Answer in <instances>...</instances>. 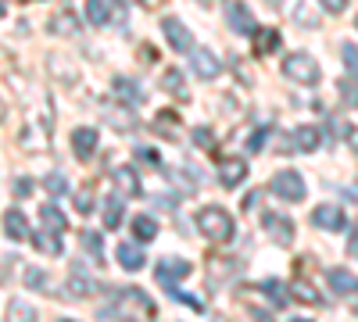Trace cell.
<instances>
[{"label": "cell", "mask_w": 358, "mask_h": 322, "mask_svg": "<svg viewBox=\"0 0 358 322\" xmlns=\"http://www.w3.org/2000/svg\"><path fill=\"white\" fill-rule=\"evenodd\" d=\"M97 143H101V133L94 129V126H79V129H72V154L79 158V161H90L97 154Z\"/></svg>", "instance_id": "8"}, {"label": "cell", "mask_w": 358, "mask_h": 322, "mask_svg": "<svg viewBox=\"0 0 358 322\" xmlns=\"http://www.w3.org/2000/svg\"><path fill=\"white\" fill-rule=\"evenodd\" d=\"M290 322H308V319H290Z\"/></svg>", "instance_id": "46"}, {"label": "cell", "mask_w": 358, "mask_h": 322, "mask_svg": "<svg viewBox=\"0 0 358 322\" xmlns=\"http://www.w3.org/2000/svg\"><path fill=\"white\" fill-rule=\"evenodd\" d=\"M40 222L50 233H65L69 229V219H65V212L57 208V204H43V208H40Z\"/></svg>", "instance_id": "21"}, {"label": "cell", "mask_w": 358, "mask_h": 322, "mask_svg": "<svg viewBox=\"0 0 358 322\" xmlns=\"http://www.w3.org/2000/svg\"><path fill=\"white\" fill-rule=\"evenodd\" d=\"M136 161H140V165H147V168H158V165H162L158 151H151V147H136Z\"/></svg>", "instance_id": "39"}, {"label": "cell", "mask_w": 358, "mask_h": 322, "mask_svg": "<svg viewBox=\"0 0 358 322\" xmlns=\"http://www.w3.org/2000/svg\"><path fill=\"white\" fill-rule=\"evenodd\" d=\"M47 33H54V36H79V18L72 15V8H62V11H54L50 15V22H47Z\"/></svg>", "instance_id": "12"}, {"label": "cell", "mask_w": 358, "mask_h": 322, "mask_svg": "<svg viewBox=\"0 0 358 322\" xmlns=\"http://www.w3.org/2000/svg\"><path fill=\"white\" fill-rule=\"evenodd\" d=\"M162 86H165V90H172L179 101H187V86H183V72H179V68H165Z\"/></svg>", "instance_id": "31"}, {"label": "cell", "mask_w": 358, "mask_h": 322, "mask_svg": "<svg viewBox=\"0 0 358 322\" xmlns=\"http://www.w3.org/2000/svg\"><path fill=\"white\" fill-rule=\"evenodd\" d=\"M83 247H86V254H94L97 261H104V240H101L97 229H86L83 233Z\"/></svg>", "instance_id": "33"}, {"label": "cell", "mask_w": 358, "mask_h": 322, "mask_svg": "<svg viewBox=\"0 0 358 322\" xmlns=\"http://www.w3.org/2000/svg\"><path fill=\"white\" fill-rule=\"evenodd\" d=\"M115 97L122 101V104H143V90H140V82L136 79H126V75H118L115 79Z\"/></svg>", "instance_id": "17"}, {"label": "cell", "mask_w": 358, "mask_h": 322, "mask_svg": "<svg viewBox=\"0 0 358 322\" xmlns=\"http://www.w3.org/2000/svg\"><path fill=\"white\" fill-rule=\"evenodd\" d=\"M262 226H265V233H268V237H273L280 247H290V244H294V222H290L287 215L265 212V215H262Z\"/></svg>", "instance_id": "7"}, {"label": "cell", "mask_w": 358, "mask_h": 322, "mask_svg": "<svg viewBox=\"0 0 358 322\" xmlns=\"http://www.w3.org/2000/svg\"><path fill=\"white\" fill-rule=\"evenodd\" d=\"M0 15H8V8H4V0H0Z\"/></svg>", "instance_id": "45"}, {"label": "cell", "mask_w": 358, "mask_h": 322, "mask_svg": "<svg viewBox=\"0 0 358 322\" xmlns=\"http://www.w3.org/2000/svg\"><path fill=\"white\" fill-rule=\"evenodd\" d=\"M43 186L54 193V197H62V193H69V186H65V175L62 172H54V175H47V180H43Z\"/></svg>", "instance_id": "38"}, {"label": "cell", "mask_w": 358, "mask_h": 322, "mask_svg": "<svg viewBox=\"0 0 358 322\" xmlns=\"http://www.w3.org/2000/svg\"><path fill=\"white\" fill-rule=\"evenodd\" d=\"M355 315H358V308H355Z\"/></svg>", "instance_id": "49"}, {"label": "cell", "mask_w": 358, "mask_h": 322, "mask_svg": "<svg viewBox=\"0 0 358 322\" xmlns=\"http://www.w3.org/2000/svg\"><path fill=\"white\" fill-rule=\"evenodd\" d=\"M290 294L297 298V301H305V305H312V308H322L326 301H322V294H319V290L308 283V279H301V276H297L294 279V286H290Z\"/></svg>", "instance_id": "22"}, {"label": "cell", "mask_w": 358, "mask_h": 322, "mask_svg": "<svg viewBox=\"0 0 358 322\" xmlns=\"http://www.w3.org/2000/svg\"><path fill=\"white\" fill-rule=\"evenodd\" d=\"M94 294H97V283L90 279L79 265H72L69 283H65V298H72V301H86V298H94Z\"/></svg>", "instance_id": "11"}, {"label": "cell", "mask_w": 358, "mask_h": 322, "mask_svg": "<svg viewBox=\"0 0 358 322\" xmlns=\"http://www.w3.org/2000/svg\"><path fill=\"white\" fill-rule=\"evenodd\" d=\"M115 11H118V4H111V0H86V22L97 29L115 22Z\"/></svg>", "instance_id": "16"}, {"label": "cell", "mask_w": 358, "mask_h": 322, "mask_svg": "<svg viewBox=\"0 0 358 322\" xmlns=\"http://www.w3.org/2000/svg\"><path fill=\"white\" fill-rule=\"evenodd\" d=\"M273 193L280 200H305V180H301V172H294V168H283L273 175Z\"/></svg>", "instance_id": "4"}, {"label": "cell", "mask_w": 358, "mask_h": 322, "mask_svg": "<svg viewBox=\"0 0 358 322\" xmlns=\"http://www.w3.org/2000/svg\"><path fill=\"white\" fill-rule=\"evenodd\" d=\"M72 200H76V212H79V215H94V212H97V186H94V183H83V186L72 193Z\"/></svg>", "instance_id": "19"}, {"label": "cell", "mask_w": 358, "mask_h": 322, "mask_svg": "<svg viewBox=\"0 0 358 322\" xmlns=\"http://www.w3.org/2000/svg\"><path fill=\"white\" fill-rule=\"evenodd\" d=\"M326 279H330V286L337 290V294H358V276H351L348 269H330Z\"/></svg>", "instance_id": "23"}, {"label": "cell", "mask_w": 358, "mask_h": 322, "mask_svg": "<svg viewBox=\"0 0 358 322\" xmlns=\"http://www.w3.org/2000/svg\"><path fill=\"white\" fill-rule=\"evenodd\" d=\"M122 226V197L111 193L104 197V229H118Z\"/></svg>", "instance_id": "28"}, {"label": "cell", "mask_w": 358, "mask_h": 322, "mask_svg": "<svg viewBox=\"0 0 358 322\" xmlns=\"http://www.w3.org/2000/svg\"><path fill=\"white\" fill-rule=\"evenodd\" d=\"M294 143H297V151L301 154H312L319 143H322V133H319V126H301L294 133Z\"/></svg>", "instance_id": "24"}, {"label": "cell", "mask_w": 358, "mask_h": 322, "mask_svg": "<svg viewBox=\"0 0 358 322\" xmlns=\"http://www.w3.org/2000/svg\"><path fill=\"white\" fill-rule=\"evenodd\" d=\"M283 75L294 79V82H301V86H315V82L322 79V72H319V65H315V57L305 54V50H294V54L283 57Z\"/></svg>", "instance_id": "3"}, {"label": "cell", "mask_w": 358, "mask_h": 322, "mask_svg": "<svg viewBox=\"0 0 358 322\" xmlns=\"http://www.w3.org/2000/svg\"><path fill=\"white\" fill-rule=\"evenodd\" d=\"M11 193H15L18 200H25L29 193H33V180H29V175H18V180H15V186H11Z\"/></svg>", "instance_id": "40"}, {"label": "cell", "mask_w": 358, "mask_h": 322, "mask_svg": "<svg viewBox=\"0 0 358 322\" xmlns=\"http://www.w3.org/2000/svg\"><path fill=\"white\" fill-rule=\"evenodd\" d=\"M348 251H351V254H358V226L351 229V244H348Z\"/></svg>", "instance_id": "43"}, {"label": "cell", "mask_w": 358, "mask_h": 322, "mask_svg": "<svg viewBox=\"0 0 358 322\" xmlns=\"http://www.w3.org/2000/svg\"><path fill=\"white\" fill-rule=\"evenodd\" d=\"M194 143H197V147H204V151H215V133L208 129V126H197L194 129Z\"/></svg>", "instance_id": "36"}, {"label": "cell", "mask_w": 358, "mask_h": 322, "mask_svg": "<svg viewBox=\"0 0 358 322\" xmlns=\"http://www.w3.org/2000/svg\"><path fill=\"white\" fill-rule=\"evenodd\" d=\"M47 272L43 269H36V265H25V286L29 290H47Z\"/></svg>", "instance_id": "35"}, {"label": "cell", "mask_w": 358, "mask_h": 322, "mask_svg": "<svg viewBox=\"0 0 358 322\" xmlns=\"http://www.w3.org/2000/svg\"><path fill=\"white\" fill-rule=\"evenodd\" d=\"M262 290H265V294H268V305H273V308H287L294 298H290V290L280 283V279H265L262 283Z\"/></svg>", "instance_id": "27"}, {"label": "cell", "mask_w": 358, "mask_h": 322, "mask_svg": "<svg viewBox=\"0 0 358 322\" xmlns=\"http://www.w3.org/2000/svg\"><path fill=\"white\" fill-rule=\"evenodd\" d=\"M8 322H36V308L29 301H22V298H15L8 305Z\"/></svg>", "instance_id": "29"}, {"label": "cell", "mask_w": 358, "mask_h": 322, "mask_svg": "<svg viewBox=\"0 0 358 322\" xmlns=\"http://www.w3.org/2000/svg\"><path fill=\"white\" fill-rule=\"evenodd\" d=\"M197 229L204 233L208 240L229 244V240H233V215H229L226 208H219V204H208V208L197 212Z\"/></svg>", "instance_id": "2"}, {"label": "cell", "mask_w": 358, "mask_h": 322, "mask_svg": "<svg viewBox=\"0 0 358 322\" xmlns=\"http://www.w3.org/2000/svg\"><path fill=\"white\" fill-rule=\"evenodd\" d=\"M190 68H194V75L197 79H204V82H212L219 72H222V61L208 50V47H194L190 50Z\"/></svg>", "instance_id": "5"}, {"label": "cell", "mask_w": 358, "mask_h": 322, "mask_svg": "<svg viewBox=\"0 0 358 322\" xmlns=\"http://www.w3.org/2000/svg\"><path fill=\"white\" fill-rule=\"evenodd\" d=\"M47 61H50V65H54V68H50V72H54V75H57V79H62V82H65V86H72V82H76V79H79V75H76V68H72V72H69V61H65V57H62V54H50V57H47Z\"/></svg>", "instance_id": "32"}, {"label": "cell", "mask_w": 358, "mask_h": 322, "mask_svg": "<svg viewBox=\"0 0 358 322\" xmlns=\"http://www.w3.org/2000/svg\"><path fill=\"white\" fill-rule=\"evenodd\" d=\"M33 247L40 251V254H47V258H57L65 247H62V240H57V233H50V229H40L36 237H33Z\"/></svg>", "instance_id": "26"}, {"label": "cell", "mask_w": 358, "mask_h": 322, "mask_svg": "<svg viewBox=\"0 0 358 322\" xmlns=\"http://www.w3.org/2000/svg\"><path fill=\"white\" fill-rule=\"evenodd\" d=\"M341 54H344L348 75H355V79H358V47H355V43H344V50H341Z\"/></svg>", "instance_id": "37"}, {"label": "cell", "mask_w": 358, "mask_h": 322, "mask_svg": "<svg viewBox=\"0 0 358 322\" xmlns=\"http://www.w3.org/2000/svg\"><path fill=\"white\" fill-rule=\"evenodd\" d=\"M62 322H76V319H62Z\"/></svg>", "instance_id": "48"}, {"label": "cell", "mask_w": 358, "mask_h": 322, "mask_svg": "<svg viewBox=\"0 0 358 322\" xmlns=\"http://www.w3.org/2000/svg\"><path fill=\"white\" fill-rule=\"evenodd\" d=\"M162 33H165V40H169V47L176 50V54H187V50H194V36H190V29L179 22V18H165L162 22Z\"/></svg>", "instance_id": "9"}, {"label": "cell", "mask_w": 358, "mask_h": 322, "mask_svg": "<svg viewBox=\"0 0 358 322\" xmlns=\"http://www.w3.org/2000/svg\"><path fill=\"white\" fill-rule=\"evenodd\" d=\"M122 322H136V319H122Z\"/></svg>", "instance_id": "47"}, {"label": "cell", "mask_w": 358, "mask_h": 322, "mask_svg": "<svg viewBox=\"0 0 358 322\" xmlns=\"http://www.w3.org/2000/svg\"><path fill=\"white\" fill-rule=\"evenodd\" d=\"M280 43H283V36H280V29H255V54H273V50H280Z\"/></svg>", "instance_id": "20"}, {"label": "cell", "mask_w": 358, "mask_h": 322, "mask_svg": "<svg viewBox=\"0 0 358 322\" xmlns=\"http://www.w3.org/2000/svg\"><path fill=\"white\" fill-rule=\"evenodd\" d=\"M248 180V161L244 158H219V183L226 190H236Z\"/></svg>", "instance_id": "10"}, {"label": "cell", "mask_w": 358, "mask_h": 322, "mask_svg": "<svg viewBox=\"0 0 358 322\" xmlns=\"http://www.w3.org/2000/svg\"><path fill=\"white\" fill-rule=\"evenodd\" d=\"M50 129H54V115H50V101L43 94L40 108L25 115V129H22L18 143L33 154H43V151H50Z\"/></svg>", "instance_id": "1"}, {"label": "cell", "mask_w": 358, "mask_h": 322, "mask_svg": "<svg viewBox=\"0 0 358 322\" xmlns=\"http://www.w3.org/2000/svg\"><path fill=\"white\" fill-rule=\"evenodd\" d=\"M226 22L233 25V33H248V36L258 29V25H255V15H251L244 4H236V0H229V4H226Z\"/></svg>", "instance_id": "14"}, {"label": "cell", "mask_w": 358, "mask_h": 322, "mask_svg": "<svg viewBox=\"0 0 358 322\" xmlns=\"http://www.w3.org/2000/svg\"><path fill=\"white\" fill-rule=\"evenodd\" d=\"M265 136H268V126L255 133V140H251V151H258V147H262V143H265Z\"/></svg>", "instance_id": "42"}, {"label": "cell", "mask_w": 358, "mask_h": 322, "mask_svg": "<svg viewBox=\"0 0 358 322\" xmlns=\"http://www.w3.org/2000/svg\"><path fill=\"white\" fill-rule=\"evenodd\" d=\"M194 269H190V261H183V258H162L158 265H155V279L162 283V286H176L179 279H187Z\"/></svg>", "instance_id": "6"}, {"label": "cell", "mask_w": 358, "mask_h": 322, "mask_svg": "<svg viewBox=\"0 0 358 322\" xmlns=\"http://www.w3.org/2000/svg\"><path fill=\"white\" fill-rule=\"evenodd\" d=\"M319 4H322L326 11H330V15H341V11L348 8V0H319Z\"/></svg>", "instance_id": "41"}, {"label": "cell", "mask_w": 358, "mask_h": 322, "mask_svg": "<svg viewBox=\"0 0 358 322\" xmlns=\"http://www.w3.org/2000/svg\"><path fill=\"white\" fill-rule=\"evenodd\" d=\"M115 180H118V186L129 190L133 197L140 193V180H136V172H133V168H115Z\"/></svg>", "instance_id": "34"}, {"label": "cell", "mask_w": 358, "mask_h": 322, "mask_svg": "<svg viewBox=\"0 0 358 322\" xmlns=\"http://www.w3.org/2000/svg\"><path fill=\"white\" fill-rule=\"evenodd\" d=\"M133 237H136V244L158 240V222H155L151 215H136V219H133Z\"/></svg>", "instance_id": "25"}, {"label": "cell", "mask_w": 358, "mask_h": 322, "mask_svg": "<svg viewBox=\"0 0 358 322\" xmlns=\"http://www.w3.org/2000/svg\"><path fill=\"white\" fill-rule=\"evenodd\" d=\"M118 265L126 272H140L143 269V244H118Z\"/></svg>", "instance_id": "18"}, {"label": "cell", "mask_w": 358, "mask_h": 322, "mask_svg": "<svg viewBox=\"0 0 358 322\" xmlns=\"http://www.w3.org/2000/svg\"><path fill=\"white\" fill-rule=\"evenodd\" d=\"M312 226L337 233V229H344V212L337 208V204H319V208L312 212Z\"/></svg>", "instance_id": "15"}, {"label": "cell", "mask_w": 358, "mask_h": 322, "mask_svg": "<svg viewBox=\"0 0 358 322\" xmlns=\"http://www.w3.org/2000/svg\"><path fill=\"white\" fill-rule=\"evenodd\" d=\"M8 119V108H4V101H0V122H4Z\"/></svg>", "instance_id": "44"}, {"label": "cell", "mask_w": 358, "mask_h": 322, "mask_svg": "<svg viewBox=\"0 0 358 322\" xmlns=\"http://www.w3.org/2000/svg\"><path fill=\"white\" fill-rule=\"evenodd\" d=\"M176 111H158V119H155V133H162V136H169V140H179V133H176Z\"/></svg>", "instance_id": "30"}, {"label": "cell", "mask_w": 358, "mask_h": 322, "mask_svg": "<svg viewBox=\"0 0 358 322\" xmlns=\"http://www.w3.org/2000/svg\"><path fill=\"white\" fill-rule=\"evenodd\" d=\"M4 233H8V240H15V244H22V240H33V229H29V219H25V212H18V208L4 212Z\"/></svg>", "instance_id": "13"}]
</instances>
